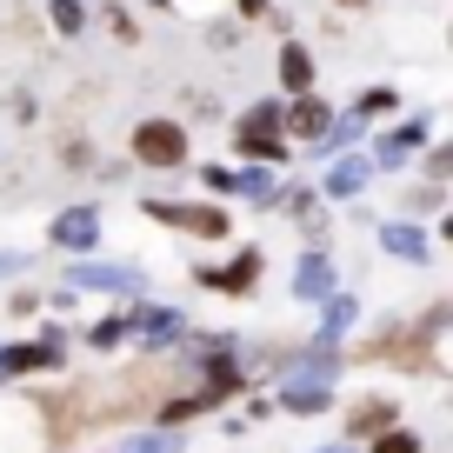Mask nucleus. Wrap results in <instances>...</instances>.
<instances>
[{"label": "nucleus", "instance_id": "a211bd4d", "mask_svg": "<svg viewBox=\"0 0 453 453\" xmlns=\"http://www.w3.org/2000/svg\"><path fill=\"white\" fill-rule=\"evenodd\" d=\"M120 334H127V320H107V326H94V347H120Z\"/></svg>", "mask_w": 453, "mask_h": 453}, {"label": "nucleus", "instance_id": "4468645a", "mask_svg": "<svg viewBox=\"0 0 453 453\" xmlns=\"http://www.w3.org/2000/svg\"><path fill=\"white\" fill-rule=\"evenodd\" d=\"M387 247H394L400 260H420L426 247H420V234H413V226H387Z\"/></svg>", "mask_w": 453, "mask_h": 453}, {"label": "nucleus", "instance_id": "f257e3e1", "mask_svg": "<svg viewBox=\"0 0 453 453\" xmlns=\"http://www.w3.org/2000/svg\"><path fill=\"white\" fill-rule=\"evenodd\" d=\"M134 160H147V167H180L187 134L173 127V120H141V127H134Z\"/></svg>", "mask_w": 453, "mask_h": 453}, {"label": "nucleus", "instance_id": "9b49d317", "mask_svg": "<svg viewBox=\"0 0 453 453\" xmlns=\"http://www.w3.org/2000/svg\"><path fill=\"white\" fill-rule=\"evenodd\" d=\"M420 141H426L420 127H400V134H387V141H380V160H387V167H394V160H407V154H413V147H420Z\"/></svg>", "mask_w": 453, "mask_h": 453}, {"label": "nucleus", "instance_id": "20e7f679", "mask_svg": "<svg viewBox=\"0 0 453 453\" xmlns=\"http://www.w3.org/2000/svg\"><path fill=\"white\" fill-rule=\"evenodd\" d=\"M287 134H294V141H326V134H334V113L313 94H300L294 107H287Z\"/></svg>", "mask_w": 453, "mask_h": 453}, {"label": "nucleus", "instance_id": "f8f14e48", "mask_svg": "<svg viewBox=\"0 0 453 453\" xmlns=\"http://www.w3.org/2000/svg\"><path fill=\"white\" fill-rule=\"evenodd\" d=\"M280 407H294V413H320V407H326V387H294V380H287Z\"/></svg>", "mask_w": 453, "mask_h": 453}, {"label": "nucleus", "instance_id": "aec40b11", "mask_svg": "<svg viewBox=\"0 0 453 453\" xmlns=\"http://www.w3.org/2000/svg\"><path fill=\"white\" fill-rule=\"evenodd\" d=\"M426 167H434V173H453V147H440V154L426 160Z\"/></svg>", "mask_w": 453, "mask_h": 453}, {"label": "nucleus", "instance_id": "6ab92c4d", "mask_svg": "<svg viewBox=\"0 0 453 453\" xmlns=\"http://www.w3.org/2000/svg\"><path fill=\"white\" fill-rule=\"evenodd\" d=\"M234 187H241V194H254V200H267V173H241Z\"/></svg>", "mask_w": 453, "mask_h": 453}, {"label": "nucleus", "instance_id": "2eb2a0df", "mask_svg": "<svg viewBox=\"0 0 453 453\" xmlns=\"http://www.w3.org/2000/svg\"><path fill=\"white\" fill-rule=\"evenodd\" d=\"M373 453H420V440L394 426V434H380V440H373Z\"/></svg>", "mask_w": 453, "mask_h": 453}, {"label": "nucleus", "instance_id": "f3484780", "mask_svg": "<svg viewBox=\"0 0 453 453\" xmlns=\"http://www.w3.org/2000/svg\"><path fill=\"white\" fill-rule=\"evenodd\" d=\"M347 320H354V300L334 294V307H326V326H347Z\"/></svg>", "mask_w": 453, "mask_h": 453}, {"label": "nucleus", "instance_id": "7ed1b4c3", "mask_svg": "<svg viewBox=\"0 0 453 453\" xmlns=\"http://www.w3.org/2000/svg\"><path fill=\"white\" fill-rule=\"evenodd\" d=\"M154 220H173V226H187V234H207V241H220L226 234V213L220 207H167V200H154Z\"/></svg>", "mask_w": 453, "mask_h": 453}, {"label": "nucleus", "instance_id": "9d476101", "mask_svg": "<svg viewBox=\"0 0 453 453\" xmlns=\"http://www.w3.org/2000/svg\"><path fill=\"white\" fill-rule=\"evenodd\" d=\"M81 287H120V294H141V273H113V267H81Z\"/></svg>", "mask_w": 453, "mask_h": 453}, {"label": "nucleus", "instance_id": "1a4fd4ad", "mask_svg": "<svg viewBox=\"0 0 453 453\" xmlns=\"http://www.w3.org/2000/svg\"><path fill=\"white\" fill-rule=\"evenodd\" d=\"M54 347H7V354H0V367L7 373H34V367H54Z\"/></svg>", "mask_w": 453, "mask_h": 453}, {"label": "nucleus", "instance_id": "4be33fe9", "mask_svg": "<svg viewBox=\"0 0 453 453\" xmlns=\"http://www.w3.org/2000/svg\"><path fill=\"white\" fill-rule=\"evenodd\" d=\"M340 7H367V0H340Z\"/></svg>", "mask_w": 453, "mask_h": 453}, {"label": "nucleus", "instance_id": "0eeeda50", "mask_svg": "<svg viewBox=\"0 0 453 453\" xmlns=\"http://www.w3.org/2000/svg\"><path fill=\"white\" fill-rule=\"evenodd\" d=\"M254 273H260V260H254V254H241L234 267L207 273V287H220V294H241V287H254Z\"/></svg>", "mask_w": 453, "mask_h": 453}, {"label": "nucleus", "instance_id": "f03ea898", "mask_svg": "<svg viewBox=\"0 0 453 453\" xmlns=\"http://www.w3.org/2000/svg\"><path fill=\"white\" fill-rule=\"evenodd\" d=\"M234 141H241V154L273 160V154H280V141H287V113H280V107H254V113L241 120V134H234Z\"/></svg>", "mask_w": 453, "mask_h": 453}, {"label": "nucleus", "instance_id": "39448f33", "mask_svg": "<svg viewBox=\"0 0 453 453\" xmlns=\"http://www.w3.org/2000/svg\"><path fill=\"white\" fill-rule=\"evenodd\" d=\"M347 434H354V440H380V434H394V407H387V400H367V407H354Z\"/></svg>", "mask_w": 453, "mask_h": 453}, {"label": "nucleus", "instance_id": "412c9836", "mask_svg": "<svg viewBox=\"0 0 453 453\" xmlns=\"http://www.w3.org/2000/svg\"><path fill=\"white\" fill-rule=\"evenodd\" d=\"M127 453H173V447H167V440H134Z\"/></svg>", "mask_w": 453, "mask_h": 453}, {"label": "nucleus", "instance_id": "dca6fc26", "mask_svg": "<svg viewBox=\"0 0 453 453\" xmlns=\"http://www.w3.org/2000/svg\"><path fill=\"white\" fill-rule=\"evenodd\" d=\"M54 20H60V34H81V0H54Z\"/></svg>", "mask_w": 453, "mask_h": 453}, {"label": "nucleus", "instance_id": "ddd939ff", "mask_svg": "<svg viewBox=\"0 0 453 453\" xmlns=\"http://www.w3.org/2000/svg\"><path fill=\"white\" fill-rule=\"evenodd\" d=\"M360 180H367V167H360V160H340V167H334V180H326V194H354Z\"/></svg>", "mask_w": 453, "mask_h": 453}, {"label": "nucleus", "instance_id": "6e6552de", "mask_svg": "<svg viewBox=\"0 0 453 453\" xmlns=\"http://www.w3.org/2000/svg\"><path fill=\"white\" fill-rule=\"evenodd\" d=\"M54 241L60 247H87V241H94V213H60V220H54Z\"/></svg>", "mask_w": 453, "mask_h": 453}, {"label": "nucleus", "instance_id": "423d86ee", "mask_svg": "<svg viewBox=\"0 0 453 453\" xmlns=\"http://www.w3.org/2000/svg\"><path fill=\"white\" fill-rule=\"evenodd\" d=\"M280 87L287 94H307L313 87V60H307V47H294V41L280 47Z\"/></svg>", "mask_w": 453, "mask_h": 453}]
</instances>
